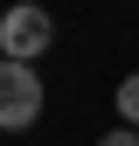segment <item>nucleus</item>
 Returning <instances> with one entry per match:
<instances>
[{
    "label": "nucleus",
    "instance_id": "1",
    "mask_svg": "<svg viewBox=\"0 0 139 146\" xmlns=\"http://www.w3.org/2000/svg\"><path fill=\"white\" fill-rule=\"evenodd\" d=\"M49 42H56V21H49L42 0H14V7L0 14V56L35 63V56H49Z\"/></svg>",
    "mask_w": 139,
    "mask_h": 146
},
{
    "label": "nucleus",
    "instance_id": "2",
    "mask_svg": "<svg viewBox=\"0 0 139 146\" xmlns=\"http://www.w3.org/2000/svg\"><path fill=\"white\" fill-rule=\"evenodd\" d=\"M35 118H42V77H35V63L0 56V132H28Z\"/></svg>",
    "mask_w": 139,
    "mask_h": 146
},
{
    "label": "nucleus",
    "instance_id": "3",
    "mask_svg": "<svg viewBox=\"0 0 139 146\" xmlns=\"http://www.w3.org/2000/svg\"><path fill=\"white\" fill-rule=\"evenodd\" d=\"M118 118H125V125H139V70L118 84Z\"/></svg>",
    "mask_w": 139,
    "mask_h": 146
},
{
    "label": "nucleus",
    "instance_id": "4",
    "mask_svg": "<svg viewBox=\"0 0 139 146\" xmlns=\"http://www.w3.org/2000/svg\"><path fill=\"white\" fill-rule=\"evenodd\" d=\"M97 146H139V125H125V118H118V132H104Z\"/></svg>",
    "mask_w": 139,
    "mask_h": 146
}]
</instances>
